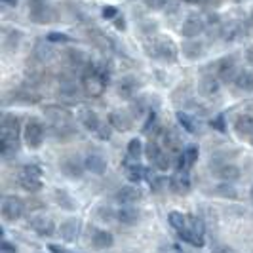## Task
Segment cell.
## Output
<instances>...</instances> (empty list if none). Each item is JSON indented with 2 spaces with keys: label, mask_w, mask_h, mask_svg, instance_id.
Listing matches in <instances>:
<instances>
[{
  "label": "cell",
  "mask_w": 253,
  "mask_h": 253,
  "mask_svg": "<svg viewBox=\"0 0 253 253\" xmlns=\"http://www.w3.org/2000/svg\"><path fill=\"white\" fill-rule=\"evenodd\" d=\"M17 139H19V120L13 114H6L0 126V152L6 160L17 152Z\"/></svg>",
  "instance_id": "obj_1"
},
{
  "label": "cell",
  "mask_w": 253,
  "mask_h": 253,
  "mask_svg": "<svg viewBox=\"0 0 253 253\" xmlns=\"http://www.w3.org/2000/svg\"><path fill=\"white\" fill-rule=\"evenodd\" d=\"M109 80V73H105L101 67H95V69H89L88 73L82 78V86L84 91L89 97H101L105 88H107V82Z\"/></svg>",
  "instance_id": "obj_2"
},
{
  "label": "cell",
  "mask_w": 253,
  "mask_h": 253,
  "mask_svg": "<svg viewBox=\"0 0 253 253\" xmlns=\"http://www.w3.org/2000/svg\"><path fill=\"white\" fill-rule=\"evenodd\" d=\"M17 183L27 192H38L42 189V169L37 164L23 166L17 175Z\"/></svg>",
  "instance_id": "obj_3"
},
{
  "label": "cell",
  "mask_w": 253,
  "mask_h": 253,
  "mask_svg": "<svg viewBox=\"0 0 253 253\" xmlns=\"http://www.w3.org/2000/svg\"><path fill=\"white\" fill-rule=\"evenodd\" d=\"M185 242H189L192 246H204V236H206V227H204V221L196 215H187V228L179 234Z\"/></svg>",
  "instance_id": "obj_4"
},
{
  "label": "cell",
  "mask_w": 253,
  "mask_h": 253,
  "mask_svg": "<svg viewBox=\"0 0 253 253\" xmlns=\"http://www.w3.org/2000/svg\"><path fill=\"white\" fill-rule=\"evenodd\" d=\"M44 135H46V129L37 118H31L23 127V139L29 149H40L44 143Z\"/></svg>",
  "instance_id": "obj_5"
},
{
  "label": "cell",
  "mask_w": 253,
  "mask_h": 253,
  "mask_svg": "<svg viewBox=\"0 0 253 253\" xmlns=\"http://www.w3.org/2000/svg\"><path fill=\"white\" fill-rule=\"evenodd\" d=\"M154 55L158 57V59H162L166 63H175L179 57V48L175 46V42L173 40H169V38H160V40H156V44H154Z\"/></svg>",
  "instance_id": "obj_6"
},
{
  "label": "cell",
  "mask_w": 253,
  "mask_h": 253,
  "mask_svg": "<svg viewBox=\"0 0 253 253\" xmlns=\"http://www.w3.org/2000/svg\"><path fill=\"white\" fill-rule=\"evenodd\" d=\"M23 211H25V204H23L21 198H17V196H6L2 200V217H4V221L13 223V221L21 219Z\"/></svg>",
  "instance_id": "obj_7"
},
{
  "label": "cell",
  "mask_w": 253,
  "mask_h": 253,
  "mask_svg": "<svg viewBox=\"0 0 253 253\" xmlns=\"http://www.w3.org/2000/svg\"><path fill=\"white\" fill-rule=\"evenodd\" d=\"M29 17L35 23H51L53 12L44 0H29Z\"/></svg>",
  "instance_id": "obj_8"
},
{
  "label": "cell",
  "mask_w": 253,
  "mask_h": 253,
  "mask_svg": "<svg viewBox=\"0 0 253 253\" xmlns=\"http://www.w3.org/2000/svg\"><path fill=\"white\" fill-rule=\"evenodd\" d=\"M204 31H206V21L200 15H189L181 25V35L187 40H198Z\"/></svg>",
  "instance_id": "obj_9"
},
{
  "label": "cell",
  "mask_w": 253,
  "mask_h": 253,
  "mask_svg": "<svg viewBox=\"0 0 253 253\" xmlns=\"http://www.w3.org/2000/svg\"><path fill=\"white\" fill-rule=\"evenodd\" d=\"M59 168H61V171H63L65 175L71 179H80L82 173L86 171L84 160H80L78 156H67V158H63Z\"/></svg>",
  "instance_id": "obj_10"
},
{
  "label": "cell",
  "mask_w": 253,
  "mask_h": 253,
  "mask_svg": "<svg viewBox=\"0 0 253 253\" xmlns=\"http://www.w3.org/2000/svg\"><path fill=\"white\" fill-rule=\"evenodd\" d=\"M236 63L232 57H227V59H221L217 63V78L223 80V82H234L236 80Z\"/></svg>",
  "instance_id": "obj_11"
},
{
  "label": "cell",
  "mask_w": 253,
  "mask_h": 253,
  "mask_svg": "<svg viewBox=\"0 0 253 253\" xmlns=\"http://www.w3.org/2000/svg\"><path fill=\"white\" fill-rule=\"evenodd\" d=\"M78 120H80V124L86 127L88 131H93V133H97L103 126L97 113L91 111V109H82V111L78 113Z\"/></svg>",
  "instance_id": "obj_12"
},
{
  "label": "cell",
  "mask_w": 253,
  "mask_h": 253,
  "mask_svg": "<svg viewBox=\"0 0 253 253\" xmlns=\"http://www.w3.org/2000/svg\"><path fill=\"white\" fill-rule=\"evenodd\" d=\"M84 166H86V171H91L95 175H101L107 169V160L105 156L99 152H89L88 156L84 158Z\"/></svg>",
  "instance_id": "obj_13"
},
{
  "label": "cell",
  "mask_w": 253,
  "mask_h": 253,
  "mask_svg": "<svg viewBox=\"0 0 253 253\" xmlns=\"http://www.w3.org/2000/svg\"><path fill=\"white\" fill-rule=\"evenodd\" d=\"M114 198H116V202L120 204V206H131V204H135L141 198V192L137 187L126 185V187L118 189V192H116Z\"/></svg>",
  "instance_id": "obj_14"
},
{
  "label": "cell",
  "mask_w": 253,
  "mask_h": 253,
  "mask_svg": "<svg viewBox=\"0 0 253 253\" xmlns=\"http://www.w3.org/2000/svg\"><path fill=\"white\" fill-rule=\"evenodd\" d=\"M31 227L42 238H50L51 234L55 232V223L51 221L50 217H37V219H33L31 221Z\"/></svg>",
  "instance_id": "obj_15"
},
{
  "label": "cell",
  "mask_w": 253,
  "mask_h": 253,
  "mask_svg": "<svg viewBox=\"0 0 253 253\" xmlns=\"http://www.w3.org/2000/svg\"><path fill=\"white\" fill-rule=\"evenodd\" d=\"M109 124L118 131H127L131 129V116H127L124 111H113L109 114Z\"/></svg>",
  "instance_id": "obj_16"
},
{
  "label": "cell",
  "mask_w": 253,
  "mask_h": 253,
  "mask_svg": "<svg viewBox=\"0 0 253 253\" xmlns=\"http://www.w3.org/2000/svg\"><path fill=\"white\" fill-rule=\"evenodd\" d=\"M118 95L122 97V99H131V97H135V91H137V80L133 78V76H126V78H122L120 82H118Z\"/></svg>",
  "instance_id": "obj_17"
},
{
  "label": "cell",
  "mask_w": 253,
  "mask_h": 253,
  "mask_svg": "<svg viewBox=\"0 0 253 253\" xmlns=\"http://www.w3.org/2000/svg\"><path fill=\"white\" fill-rule=\"evenodd\" d=\"M137 219H139V211L135 208H131V206H122V208L116 210V221L122 223V225H126V227L135 225Z\"/></svg>",
  "instance_id": "obj_18"
},
{
  "label": "cell",
  "mask_w": 253,
  "mask_h": 253,
  "mask_svg": "<svg viewBox=\"0 0 253 253\" xmlns=\"http://www.w3.org/2000/svg\"><path fill=\"white\" fill-rule=\"evenodd\" d=\"M80 232V221L78 219H67L59 227V234L65 242H75Z\"/></svg>",
  "instance_id": "obj_19"
},
{
  "label": "cell",
  "mask_w": 253,
  "mask_h": 253,
  "mask_svg": "<svg viewBox=\"0 0 253 253\" xmlns=\"http://www.w3.org/2000/svg\"><path fill=\"white\" fill-rule=\"evenodd\" d=\"M113 244L114 238L109 230H93L91 232V246L95 250H109Z\"/></svg>",
  "instance_id": "obj_20"
},
{
  "label": "cell",
  "mask_w": 253,
  "mask_h": 253,
  "mask_svg": "<svg viewBox=\"0 0 253 253\" xmlns=\"http://www.w3.org/2000/svg\"><path fill=\"white\" fill-rule=\"evenodd\" d=\"M234 129L240 135H253V114L252 113H242L236 116L234 120Z\"/></svg>",
  "instance_id": "obj_21"
},
{
  "label": "cell",
  "mask_w": 253,
  "mask_h": 253,
  "mask_svg": "<svg viewBox=\"0 0 253 253\" xmlns=\"http://www.w3.org/2000/svg\"><path fill=\"white\" fill-rule=\"evenodd\" d=\"M169 189L173 190L175 194H187L190 190V181L187 177V173L179 171L177 175H173V177L169 179Z\"/></svg>",
  "instance_id": "obj_22"
},
{
  "label": "cell",
  "mask_w": 253,
  "mask_h": 253,
  "mask_svg": "<svg viewBox=\"0 0 253 253\" xmlns=\"http://www.w3.org/2000/svg\"><path fill=\"white\" fill-rule=\"evenodd\" d=\"M200 89L206 97H215L217 93L221 91V84H219V78L215 76H204L202 82H200Z\"/></svg>",
  "instance_id": "obj_23"
},
{
  "label": "cell",
  "mask_w": 253,
  "mask_h": 253,
  "mask_svg": "<svg viewBox=\"0 0 253 253\" xmlns=\"http://www.w3.org/2000/svg\"><path fill=\"white\" fill-rule=\"evenodd\" d=\"M204 53V44L200 40H187L183 44V55L187 59H198Z\"/></svg>",
  "instance_id": "obj_24"
},
{
  "label": "cell",
  "mask_w": 253,
  "mask_h": 253,
  "mask_svg": "<svg viewBox=\"0 0 253 253\" xmlns=\"http://www.w3.org/2000/svg\"><path fill=\"white\" fill-rule=\"evenodd\" d=\"M234 86L244 91V93H252L253 91V73L250 71H240L236 80H234Z\"/></svg>",
  "instance_id": "obj_25"
},
{
  "label": "cell",
  "mask_w": 253,
  "mask_h": 253,
  "mask_svg": "<svg viewBox=\"0 0 253 253\" xmlns=\"http://www.w3.org/2000/svg\"><path fill=\"white\" fill-rule=\"evenodd\" d=\"M217 177L223 179L225 183H232V181H238L240 179V169L232 164H225L217 169Z\"/></svg>",
  "instance_id": "obj_26"
},
{
  "label": "cell",
  "mask_w": 253,
  "mask_h": 253,
  "mask_svg": "<svg viewBox=\"0 0 253 253\" xmlns=\"http://www.w3.org/2000/svg\"><path fill=\"white\" fill-rule=\"evenodd\" d=\"M147 175V169L139 164V162H131V164H127L126 162V177L131 181V183H139L143 181Z\"/></svg>",
  "instance_id": "obj_27"
},
{
  "label": "cell",
  "mask_w": 253,
  "mask_h": 253,
  "mask_svg": "<svg viewBox=\"0 0 253 253\" xmlns=\"http://www.w3.org/2000/svg\"><path fill=\"white\" fill-rule=\"evenodd\" d=\"M143 152H145V147H143V143H141L139 137L129 139V143H127V158H129L131 162H139Z\"/></svg>",
  "instance_id": "obj_28"
},
{
  "label": "cell",
  "mask_w": 253,
  "mask_h": 253,
  "mask_svg": "<svg viewBox=\"0 0 253 253\" xmlns=\"http://www.w3.org/2000/svg\"><path fill=\"white\" fill-rule=\"evenodd\" d=\"M177 122L181 124V127H183L185 131H189V133H196V131H198V124H196V120H194L189 113L179 111V113H177Z\"/></svg>",
  "instance_id": "obj_29"
},
{
  "label": "cell",
  "mask_w": 253,
  "mask_h": 253,
  "mask_svg": "<svg viewBox=\"0 0 253 253\" xmlns=\"http://www.w3.org/2000/svg\"><path fill=\"white\" fill-rule=\"evenodd\" d=\"M168 223L171 225V228L181 234L185 228H187V215H183V213H179V211H171L169 215H168Z\"/></svg>",
  "instance_id": "obj_30"
},
{
  "label": "cell",
  "mask_w": 253,
  "mask_h": 253,
  "mask_svg": "<svg viewBox=\"0 0 253 253\" xmlns=\"http://www.w3.org/2000/svg\"><path fill=\"white\" fill-rule=\"evenodd\" d=\"M145 154H147V158L154 164V162L164 154V149H162L156 141H149V143H147V147H145Z\"/></svg>",
  "instance_id": "obj_31"
},
{
  "label": "cell",
  "mask_w": 253,
  "mask_h": 253,
  "mask_svg": "<svg viewBox=\"0 0 253 253\" xmlns=\"http://www.w3.org/2000/svg\"><path fill=\"white\" fill-rule=\"evenodd\" d=\"M181 154H183V158H185V164H187V168H190V166L198 160V154H200V151H198V147L190 145V147H187V149L181 152Z\"/></svg>",
  "instance_id": "obj_32"
},
{
  "label": "cell",
  "mask_w": 253,
  "mask_h": 253,
  "mask_svg": "<svg viewBox=\"0 0 253 253\" xmlns=\"http://www.w3.org/2000/svg\"><path fill=\"white\" fill-rule=\"evenodd\" d=\"M215 192L219 194V196H223V198H230V200L238 198V194H236L234 187H230L228 183H225V185H219V187L215 189Z\"/></svg>",
  "instance_id": "obj_33"
},
{
  "label": "cell",
  "mask_w": 253,
  "mask_h": 253,
  "mask_svg": "<svg viewBox=\"0 0 253 253\" xmlns=\"http://www.w3.org/2000/svg\"><path fill=\"white\" fill-rule=\"evenodd\" d=\"M55 200H57V204H61L65 210H75V202L67 196L65 190H55Z\"/></svg>",
  "instance_id": "obj_34"
},
{
  "label": "cell",
  "mask_w": 253,
  "mask_h": 253,
  "mask_svg": "<svg viewBox=\"0 0 253 253\" xmlns=\"http://www.w3.org/2000/svg\"><path fill=\"white\" fill-rule=\"evenodd\" d=\"M211 126L215 127L217 131L225 133V131H227V126H225V116H223V114H217L215 118L211 120Z\"/></svg>",
  "instance_id": "obj_35"
},
{
  "label": "cell",
  "mask_w": 253,
  "mask_h": 253,
  "mask_svg": "<svg viewBox=\"0 0 253 253\" xmlns=\"http://www.w3.org/2000/svg\"><path fill=\"white\" fill-rule=\"evenodd\" d=\"M99 217L105 221H116V211H113L111 208H101L99 210Z\"/></svg>",
  "instance_id": "obj_36"
},
{
  "label": "cell",
  "mask_w": 253,
  "mask_h": 253,
  "mask_svg": "<svg viewBox=\"0 0 253 253\" xmlns=\"http://www.w3.org/2000/svg\"><path fill=\"white\" fill-rule=\"evenodd\" d=\"M46 40H48V42H69L71 38L67 37V35H63V33H50V35L46 37Z\"/></svg>",
  "instance_id": "obj_37"
},
{
  "label": "cell",
  "mask_w": 253,
  "mask_h": 253,
  "mask_svg": "<svg viewBox=\"0 0 253 253\" xmlns=\"http://www.w3.org/2000/svg\"><path fill=\"white\" fill-rule=\"evenodd\" d=\"M103 17H105V19H116V8H114V6L103 8Z\"/></svg>",
  "instance_id": "obj_38"
},
{
  "label": "cell",
  "mask_w": 253,
  "mask_h": 253,
  "mask_svg": "<svg viewBox=\"0 0 253 253\" xmlns=\"http://www.w3.org/2000/svg\"><path fill=\"white\" fill-rule=\"evenodd\" d=\"M147 4H149V8L160 10V8H164L166 4H168V0H147Z\"/></svg>",
  "instance_id": "obj_39"
},
{
  "label": "cell",
  "mask_w": 253,
  "mask_h": 253,
  "mask_svg": "<svg viewBox=\"0 0 253 253\" xmlns=\"http://www.w3.org/2000/svg\"><path fill=\"white\" fill-rule=\"evenodd\" d=\"M0 253H17V250H15V246H12V244H8V242H2Z\"/></svg>",
  "instance_id": "obj_40"
},
{
  "label": "cell",
  "mask_w": 253,
  "mask_h": 253,
  "mask_svg": "<svg viewBox=\"0 0 253 253\" xmlns=\"http://www.w3.org/2000/svg\"><path fill=\"white\" fill-rule=\"evenodd\" d=\"M97 135H99L101 139H109V137H111V127H109V126H101V129L97 131Z\"/></svg>",
  "instance_id": "obj_41"
},
{
  "label": "cell",
  "mask_w": 253,
  "mask_h": 253,
  "mask_svg": "<svg viewBox=\"0 0 253 253\" xmlns=\"http://www.w3.org/2000/svg\"><path fill=\"white\" fill-rule=\"evenodd\" d=\"M213 253H234V250L228 248V246H215V248H213Z\"/></svg>",
  "instance_id": "obj_42"
},
{
  "label": "cell",
  "mask_w": 253,
  "mask_h": 253,
  "mask_svg": "<svg viewBox=\"0 0 253 253\" xmlns=\"http://www.w3.org/2000/svg\"><path fill=\"white\" fill-rule=\"evenodd\" d=\"M50 252L51 253H69L67 250H63L61 246H55V244H50Z\"/></svg>",
  "instance_id": "obj_43"
},
{
  "label": "cell",
  "mask_w": 253,
  "mask_h": 253,
  "mask_svg": "<svg viewBox=\"0 0 253 253\" xmlns=\"http://www.w3.org/2000/svg\"><path fill=\"white\" fill-rule=\"evenodd\" d=\"M114 21H116V23H114V25L118 27V29H124V17H116V19H114Z\"/></svg>",
  "instance_id": "obj_44"
},
{
  "label": "cell",
  "mask_w": 253,
  "mask_h": 253,
  "mask_svg": "<svg viewBox=\"0 0 253 253\" xmlns=\"http://www.w3.org/2000/svg\"><path fill=\"white\" fill-rule=\"evenodd\" d=\"M183 2H187V4H202L204 0H183Z\"/></svg>",
  "instance_id": "obj_45"
},
{
  "label": "cell",
  "mask_w": 253,
  "mask_h": 253,
  "mask_svg": "<svg viewBox=\"0 0 253 253\" xmlns=\"http://www.w3.org/2000/svg\"><path fill=\"white\" fill-rule=\"evenodd\" d=\"M4 4H8V6H15L17 4V0H2Z\"/></svg>",
  "instance_id": "obj_46"
},
{
  "label": "cell",
  "mask_w": 253,
  "mask_h": 253,
  "mask_svg": "<svg viewBox=\"0 0 253 253\" xmlns=\"http://www.w3.org/2000/svg\"><path fill=\"white\" fill-rule=\"evenodd\" d=\"M250 196H252V202H253V187H252V190H250Z\"/></svg>",
  "instance_id": "obj_47"
},
{
  "label": "cell",
  "mask_w": 253,
  "mask_h": 253,
  "mask_svg": "<svg viewBox=\"0 0 253 253\" xmlns=\"http://www.w3.org/2000/svg\"><path fill=\"white\" fill-rule=\"evenodd\" d=\"M250 143H252V147H253V135H252V137H250Z\"/></svg>",
  "instance_id": "obj_48"
},
{
  "label": "cell",
  "mask_w": 253,
  "mask_h": 253,
  "mask_svg": "<svg viewBox=\"0 0 253 253\" xmlns=\"http://www.w3.org/2000/svg\"><path fill=\"white\" fill-rule=\"evenodd\" d=\"M252 21H253V13H252Z\"/></svg>",
  "instance_id": "obj_49"
}]
</instances>
